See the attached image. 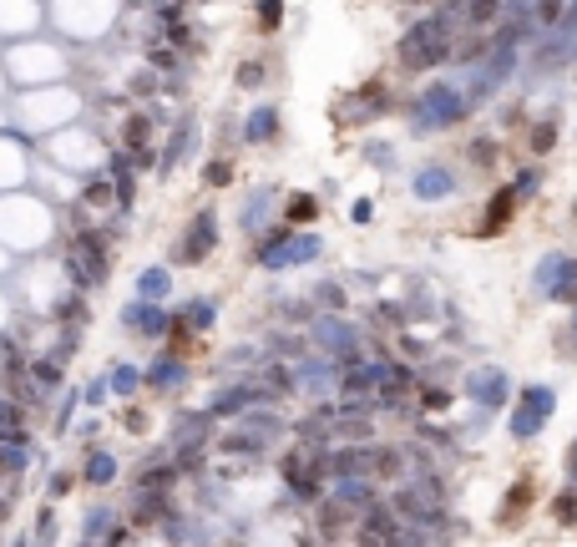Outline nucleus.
<instances>
[{"instance_id":"obj_1","label":"nucleus","mask_w":577,"mask_h":547,"mask_svg":"<svg viewBox=\"0 0 577 547\" xmlns=\"http://www.w3.org/2000/svg\"><path fill=\"white\" fill-rule=\"evenodd\" d=\"M56 239H61V213L46 198H36L31 188L0 193V244H6L16 259L51 254Z\"/></svg>"},{"instance_id":"obj_2","label":"nucleus","mask_w":577,"mask_h":547,"mask_svg":"<svg viewBox=\"0 0 577 547\" xmlns=\"http://www.w3.org/2000/svg\"><path fill=\"white\" fill-rule=\"evenodd\" d=\"M56 259H61L71 289H81V294H102V289L112 284V269H117V244L107 239V228H102V223H92V228H61Z\"/></svg>"},{"instance_id":"obj_3","label":"nucleus","mask_w":577,"mask_h":547,"mask_svg":"<svg viewBox=\"0 0 577 547\" xmlns=\"http://www.w3.org/2000/svg\"><path fill=\"white\" fill-rule=\"evenodd\" d=\"M456 26H461V16L446 11V6H436L431 16H421L416 26L395 41V66H400L405 76L436 71V66L451 61V51H456Z\"/></svg>"},{"instance_id":"obj_4","label":"nucleus","mask_w":577,"mask_h":547,"mask_svg":"<svg viewBox=\"0 0 577 547\" xmlns=\"http://www.w3.org/2000/svg\"><path fill=\"white\" fill-rule=\"evenodd\" d=\"M41 158L56 163V168H66L71 178H92V173H102L107 158H112V137H107L102 127H92V122L61 127V132L46 137V152H41Z\"/></svg>"},{"instance_id":"obj_5","label":"nucleus","mask_w":577,"mask_h":547,"mask_svg":"<svg viewBox=\"0 0 577 547\" xmlns=\"http://www.w3.org/2000/svg\"><path fill=\"white\" fill-rule=\"evenodd\" d=\"M218 244H223L218 208H213V203H203V208H193V213L178 223L173 249H168V264H173V269H198V264H208V259L218 254Z\"/></svg>"},{"instance_id":"obj_6","label":"nucleus","mask_w":577,"mask_h":547,"mask_svg":"<svg viewBox=\"0 0 577 547\" xmlns=\"http://www.w3.org/2000/svg\"><path fill=\"white\" fill-rule=\"evenodd\" d=\"M466 117H471V97L456 92L451 82H426V92L410 102V132H416V137H431V132L461 127Z\"/></svg>"},{"instance_id":"obj_7","label":"nucleus","mask_w":577,"mask_h":547,"mask_svg":"<svg viewBox=\"0 0 577 547\" xmlns=\"http://www.w3.org/2000/svg\"><path fill=\"white\" fill-rule=\"evenodd\" d=\"M279 477H284L289 497H299V502H319L324 487H329V451L294 441V446L279 456Z\"/></svg>"},{"instance_id":"obj_8","label":"nucleus","mask_w":577,"mask_h":547,"mask_svg":"<svg viewBox=\"0 0 577 547\" xmlns=\"http://www.w3.org/2000/svg\"><path fill=\"white\" fill-rule=\"evenodd\" d=\"M117 325H122L127 340L162 350V345H168V335H173V304H157V299H137V294H132V299L117 309Z\"/></svg>"},{"instance_id":"obj_9","label":"nucleus","mask_w":577,"mask_h":547,"mask_svg":"<svg viewBox=\"0 0 577 547\" xmlns=\"http://www.w3.org/2000/svg\"><path fill=\"white\" fill-rule=\"evenodd\" d=\"M552 416H557V390L552 385H522L517 401H512V416H507V431H512V441H537Z\"/></svg>"},{"instance_id":"obj_10","label":"nucleus","mask_w":577,"mask_h":547,"mask_svg":"<svg viewBox=\"0 0 577 547\" xmlns=\"http://www.w3.org/2000/svg\"><path fill=\"white\" fill-rule=\"evenodd\" d=\"M390 107H395L390 82H385V76H370V82H360L355 92L335 97V127H365V122L385 117Z\"/></svg>"},{"instance_id":"obj_11","label":"nucleus","mask_w":577,"mask_h":547,"mask_svg":"<svg viewBox=\"0 0 577 547\" xmlns=\"http://www.w3.org/2000/svg\"><path fill=\"white\" fill-rule=\"evenodd\" d=\"M142 380H147V396H152V401L188 396V385H193V360H178L173 350H157V355L142 365Z\"/></svg>"},{"instance_id":"obj_12","label":"nucleus","mask_w":577,"mask_h":547,"mask_svg":"<svg viewBox=\"0 0 577 547\" xmlns=\"http://www.w3.org/2000/svg\"><path fill=\"white\" fill-rule=\"evenodd\" d=\"M461 396H471L481 411H502V406L517 401V390H512V375H507L502 365H476V370H466V380H461Z\"/></svg>"},{"instance_id":"obj_13","label":"nucleus","mask_w":577,"mask_h":547,"mask_svg":"<svg viewBox=\"0 0 577 547\" xmlns=\"http://www.w3.org/2000/svg\"><path fill=\"white\" fill-rule=\"evenodd\" d=\"M31 168H36L31 137H21V132H0V193H21V188H31Z\"/></svg>"},{"instance_id":"obj_14","label":"nucleus","mask_w":577,"mask_h":547,"mask_svg":"<svg viewBox=\"0 0 577 547\" xmlns=\"http://www.w3.org/2000/svg\"><path fill=\"white\" fill-rule=\"evenodd\" d=\"M279 208H284V193L279 188H254L249 198H243V208H238V228H243V239H259V233H269L274 223H279Z\"/></svg>"},{"instance_id":"obj_15","label":"nucleus","mask_w":577,"mask_h":547,"mask_svg":"<svg viewBox=\"0 0 577 547\" xmlns=\"http://www.w3.org/2000/svg\"><path fill=\"white\" fill-rule=\"evenodd\" d=\"M218 309H223L218 294H188V299L173 304V330L203 340V335H213V325H218Z\"/></svg>"},{"instance_id":"obj_16","label":"nucleus","mask_w":577,"mask_h":547,"mask_svg":"<svg viewBox=\"0 0 577 547\" xmlns=\"http://www.w3.org/2000/svg\"><path fill=\"white\" fill-rule=\"evenodd\" d=\"M193 142H198V122H193V117H178L173 132L157 142V178H173V173L193 158Z\"/></svg>"},{"instance_id":"obj_17","label":"nucleus","mask_w":577,"mask_h":547,"mask_svg":"<svg viewBox=\"0 0 577 547\" xmlns=\"http://www.w3.org/2000/svg\"><path fill=\"white\" fill-rule=\"evenodd\" d=\"M279 137H284V117H279L274 102H259L254 112H243V122H238V142L243 147H274Z\"/></svg>"},{"instance_id":"obj_18","label":"nucleus","mask_w":577,"mask_h":547,"mask_svg":"<svg viewBox=\"0 0 577 547\" xmlns=\"http://www.w3.org/2000/svg\"><path fill=\"white\" fill-rule=\"evenodd\" d=\"M410 193H416L421 203H446V198L456 193V173H451L446 163L426 158L416 173H410Z\"/></svg>"},{"instance_id":"obj_19","label":"nucleus","mask_w":577,"mask_h":547,"mask_svg":"<svg viewBox=\"0 0 577 547\" xmlns=\"http://www.w3.org/2000/svg\"><path fill=\"white\" fill-rule=\"evenodd\" d=\"M76 477L87 482V487H112L122 477V461H117V451L87 441V451H81V461H76Z\"/></svg>"},{"instance_id":"obj_20","label":"nucleus","mask_w":577,"mask_h":547,"mask_svg":"<svg viewBox=\"0 0 577 547\" xmlns=\"http://www.w3.org/2000/svg\"><path fill=\"white\" fill-rule=\"evenodd\" d=\"M102 375H107V385H112V401H117V406H127V401H142V396H147L142 365H137V360H127V355H117Z\"/></svg>"},{"instance_id":"obj_21","label":"nucleus","mask_w":577,"mask_h":547,"mask_svg":"<svg viewBox=\"0 0 577 547\" xmlns=\"http://www.w3.org/2000/svg\"><path fill=\"white\" fill-rule=\"evenodd\" d=\"M517 203H522V198H517L512 188H497V193H491L486 208H481V218H476V239H497V233L517 218Z\"/></svg>"},{"instance_id":"obj_22","label":"nucleus","mask_w":577,"mask_h":547,"mask_svg":"<svg viewBox=\"0 0 577 547\" xmlns=\"http://www.w3.org/2000/svg\"><path fill=\"white\" fill-rule=\"evenodd\" d=\"M173 289H178V269L162 259V264H142L137 269V299H157V304H173Z\"/></svg>"},{"instance_id":"obj_23","label":"nucleus","mask_w":577,"mask_h":547,"mask_svg":"<svg viewBox=\"0 0 577 547\" xmlns=\"http://www.w3.org/2000/svg\"><path fill=\"white\" fill-rule=\"evenodd\" d=\"M198 183L208 193H228L238 183V152H213V158L198 163Z\"/></svg>"},{"instance_id":"obj_24","label":"nucleus","mask_w":577,"mask_h":547,"mask_svg":"<svg viewBox=\"0 0 577 547\" xmlns=\"http://www.w3.org/2000/svg\"><path fill=\"white\" fill-rule=\"evenodd\" d=\"M0 441L31 446V406H21L16 396H0Z\"/></svg>"},{"instance_id":"obj_25","label":"nucleus","mask_w":577,"mask_h":547,"mask_svg":"<svg viewBox=\"0 0 577 547\" xmlns=\"http://www.w3.org/2000/svg\"><path fill=\"white\" fill-rule=\"evenodd\" d=\"M319 254H324V239H319V233H314V228H294V239H289V249H284V274L314 264Z\"/></svg>"},{"instance_id":"obj_26","label":"nucleus","mask_w":577,"mask_h":547,"mask_svg":"<svg viewBox=\"0 0 577 547\" xmlns=\"http://www.w3.org/2000/svg\"><path fill=\"white\" fill-rule=\"evenodd\" d=\"M532 497H537V482L532 477H517V487L502 497V507H497V522L502 527H522V512L532 507Z\"/></svg>"},{"instance_id":"obj_27","label":"nucleus","mask_w":577,"mask_h":547,"mask_svg":"<svg viewBox=\"0 0 577 547\" xmlns=\"http://www.w3.org/2000/svg\"><path fill=\"white\" fill-rule=\"evenodd\" d=\"M36 466V451L21 441H0V482H21Z\"/></svg>"},{"instance_id":"obj_28","label":"nucleus","mask_w":577,"mask_h":547,"mask_svg":"<svg viewBox=\"0 0 577 547\" xmlns=\"http://www.w3.org/2000/svg\"><path fill=\"white\" fill-rule=\"evenodd\" d=\"M319 208H324V203H319V193H289V198H284V208H279V218H284L289 228H309V223L319 218Z\"/></svg>"},{"instance_id":"obj_29","label":"nucleus","mask_w":577,"mask_h":547,"mask_svg":"<svg viewBox=\"0 0 577 547\" xmlns=\"http://www.w3.org/2000/svg\"><path fill=\"white\" fill-rule=\"evenodd\" d=\"M309 304L319 309V315H345L350 294H345V284H340V279H319V284L309 289Z\"/></svg>"},{"instance_id":"obj_30","label":"nucleus","mask_w":577,"mask_h":547,"mask_svg":"<svg viewBox=\"0 0 577 547\" xmlns=\"http://www.w3.org/2000/svg\"><path fill=\"white\" fill-rule=\"evenodd\" d=\"M502 11H507V0H466L461 21H466L471 31H486L491 21H502Z\"/></svg>"},{"instance_id":"obj_31","label":"nucleus","mask_w":577,"mask_h":547,"mask_svg":"<svg viewBox=\"0 0 577 547\" xmlns=\"http://www.w3.org/2000/svg\"><path fill=\"white\" fill-rule=\"evenodd\" d=\"M264 82H269V61H259V56L238 61V71H233V87H238V92H259Z\"/></svg>"},{"instance_id":"obj_32","label":"nucleus","mask_w":577,"mask_h":547,"mask_svg":"<svg viewBox=\"0 0 577 547\" xmlns=\"http://www.w3.org/2000/svg\"><path fill=\"white\" fill-rule=\"evenodd\" d=\"M497 152H502L497 137H471V142H466V163L486 173V168H497Z\"/></svg>"},{"instance_id":"obj_33","label":"nucleus","mask_w":577,"mask_h":547,"mask_svg":"<svg viewBox=\"0 0 577 547\" xmlns=\"http://www.w3.org/2000/svg\"><path fill=\"white\" fill-rule=\"evenodd\" d=\"M552 147H557V117H542V122L527 132V152H532V158H547Z\"/></svg>"},{"instance_id":"obj_34","label":"nucleus","mask_w":577,"mask_h":547,"mask_svg":"<svg viewBox=\"0 0 577 547\" xmlns=\"http://www.w3.org/2000/svg\"><path fill=\"white\" fill-rule=\"evenodd\" d=\"M416 406L436 416V411H446V406H451V390H446V385H436V380H421V385H416Z\"/></svg>"},{"instance_id":"obj_35","label":"nucleus","mask_w":577,"mask_h":547,"mask_svg":"<svg viewBox=\"0 0 577 547\" xmlns=\"http://www.w3.org/2000/svg\"><path fill=\"white\" fill-rule=\"evenodd\" d=\"M279 21H284V0H259V6H254V26H259V36H274Z\"/></svg>"},{"instance_id":"obj_36","label":"nucleus","mask_w":577,"mask_h":547,"mask_svg":"<svg viewBox=\"0 0 577 547\" xmlns=\"http://www.w3.org/2000/svg\"><path fill=\"white\" fill-rule=\"evenodd\" d=\"M547 299H557V304H577V259L562 264V274H557V284H552Z\"/></svg>"},{"instance_id":"obj_37","label":"nucleus","mask_w":577,"mask_h":547,"mask_svg":"<svg viewBox=\"0 0 577 547\" xmlns=\"http://www.w3.org/2000/svg\"><path fill=\"white\" fill-rule=\"evenodd\" d=\"M562 11H567V0H532V21L542 31H557L562 26Z\"/></svg>"},{"instance_id":"obj_38","label":"nucleus","mask_w":577,"mask_h":547,"mask_svg":"<svg viewBox=\"0 0 577 547\" xmlns=\"http://www.w3.org/2000/svg\"><path fill=\"white\" fill-rule=\"evenodd\" d=\"M507 188H512L522 203H527V198H537V188H542V168H537V163H532V168H522V173H517Z\"/></svg>"},{"instance_id":"obj_39","label":"nucleus","mask_w":577,"mask_h":547,"mask_svg":"<svg viewBox=\"0 0 577 547\" xmlns=\"http://www.w3.org/2000/svg\"><path fill=\"white\" fill-rule=\"evenodd\" d=\"M562 264H567V254H552L547 264H537V294H552V284H557V274H562Z\"/></svg>"},{"instance_id":"obj_40","label":"nucleus","mask_w":577,"mask_h":547,"mask_svg":"<svg viewBox=\"0 0 577 547\" xmlns=\"http://www.w3.org/2000/svg\"><path fill=\"white\" fill-rule=\"evenodd\" d=\"M552 517H557L562 527H572V522H577V487H567V492H557V497H552Z\"/></svg>"},{"instance_id":"obj_41","label":"nucleus","mask_w":577,"mask_h":547,"mask_svg":"<svg viewBox=\"0 0 577 547\" xmlns=\"http://www.w3.org/2000/svg\"><path fill=\"white\" fill-rule=\"evenodd\" d=\"M81 401H87V406H107V401H112V385H107V375H97V380H87V385H81Z\"/></svg>"},{"instance_id":"obj_42","label":"nucleus","mask_w":577,"mask_h":547,"mask_svg":"<svg viewBox=\"0 0 577 547\" xmlns=\"http://www.w3.org/2000/svg\"><path fill=\"white\" fill-rule=\"evenodd\" d=\"M16 315H21V309H16V299H11V289H6V284H0V335H6V330L16 325Z\"/></svg>"},{"instance_id":"obj_43","label":"nucleus","mask_w":577,"mask_h":547,"mask_svg":"<svg viewBox=\"0 0 577 547\" xmlns=\"http://www.w3.org/2000/svg\"><path fill=\"white\" fill-rule=\"evenodd\" d=\"M76 482H81V477H76V466H61V472H51V497H66Z\"/></svg>"},{"instance_id":"obj_44","label":"nucleus","mask_w":577,"mask_h":547,"mask_svg":"<svg viewBox=\"0 0 577 547\" xmlns=\"http://www.w3.org/2000/svg\"><path fill=\"white\" fill-rule=\"evenodd\" d=\"M390 152H395V147H385V142H370V147H365V163H370V168H395V158H390Z\"/></svg>"},{"instance_id":"obj_45","label":"nucleus","mask_w":577,"mask_h":547,"mask_svg":"<svg viewBox=\"0 0 577 547\" xmlns=\"http://www.w3.org/2000/svg\"><path fill=\"white\" fill-rule=\"evenodd\" d=\"M16 264H21V259H16V254H11L6 244H0V284H6V279L16 274Z\"/></svg>"},{"instance_id":"obj_46","label":"nucleus","mask_w":577,"mask_h":547,"mask_svg":"<svg viewBox=\"0 0 577 547\" xmlns=\"http://www.w3.org/2000/svg\"><path fill=\"white\" fill-rule=\"evenodd\" d=\"M350 218H355V223H370V218H375V203H370V198L350 203Z\"/></svg>"},{"instance_id":"obj_47","label":"nucleus","mask_w":577,"mask_h":547,"mask_svg":"<svg viewBox=\"0 0 577 547\" xmlns=\"http://www.w3.org/2000/svg\"><path fill=\"white\" fill-rule=\"evenodd\" d=\"M562 466H567V487H577V441L567 446V461H562Z\"/></svg>"},{"instance_id":"obj_48","label":"nucleus","mask_w":577,"mask_h":547,"mask_svg":"<svg viewBox=\"0 0 577 547\" xmlns=\"http://www.w3.org/2000/svg\"><path fill=\"white\" fill-rule=\"evenodd\" d=\"M572 350H577V304H572Z\"/></svg>"},{"instance_id":"obj_49","label":"nucleus","mask_w":577,"mask_h":547,"mask_svg":"<svg viewBox=\"0 0 577 547\" xmlns=\"http://www.w3.org/2000/svg\"><path fill=\"white\" fill-rule=\"evenodd\" d=\"M572 218H577V198H572Z\"/></svg>"}]
</instances>
